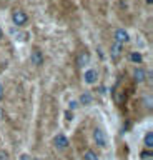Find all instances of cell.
Here are the masks:
<instances>
[{
	"instance_id": "obj_1",
	"label": "cell",
	"mask_w": 153,
	"mask_h": 160,
	"mask_svg": "<svg viewBox=\"0 0 153 160\" xmlns=\"http://www.w3.org/2000/svg\"><path fill=\"white\" fill-rule=\"evenodd\" d=\"M93 142H95V145H98L100 148H105L108 145L107 133L103 132L102 128H95V130H93Z\"/></svg>"
},
{
	"instance_id": "obj_2",
	"label": "cell",
	"mask_w": 153,
	"mask_h": 160,
	"mask_svg": "<svg viewBox=\"0 0 153 160\" xmlns=\"http://www.w3.org/2000/svg\"><path fill=\"white\" fill-rule=\"evenodd\" d=\"M12 20H13V25H17V27H23V25L28 22V17H27V13L23 12V10L17 8V10H13V12H12Z\"/></svg>"
},
{
	"instance_id": "obj_3",
	"label": "cell",
	"mask_w": 153,
	"mask_h": 160,
	"mask_svg": "<svg viewBox=\"0 0 153 160\" xmlns=\"http://www.w3.org/2000/svg\"><path fill=\"white\" fill-rule=\"evenodd\" d=\"M53 145H55L57 150H65V148L68 147V138H67V135L57 133L55 137H53Z\"/></svg>"
},
{
	"instance_id": "obj_4",
	"label": "cell",
	"mask_w": 153,
	"mask_h": 160,
	"mask_svg": "<svg viewBox=\"0 0 153 160\" xmlns=\"http://www.w3.org/2000/svg\"><path fill=\"white\" fill-rule=\"evenodd\" d=\"M113 38H115V42L117 43H127V42H130V35H128V32L125 28H117L115 30V35H113Z\"/></svg>"
},
{
	"instance_id": "obj_5",
	"label": "cell",
	"mask_w": 153,
	"mask_h": 160,
	"mask_svg": "<svg viewBox=\"0 0 153 160\" xmlns=\"http://www.w3.org/2000/svg\"><path fill=\"white\" fill-rule=\"evenodd\" d=\"M30 62L35 65V67H40V65L43 63V53H42V50L40 48H33L32 50V53H30Z\"/></svg>"
},
{
	"instance_id": "obj_6",
	"label": "cell",
	"mask_w": 153,
	"mask_h": 160,
	"mask_svg": "<svg viewBox=\"0 0 153 160\" xmlns=\"http://www.w3.org/2000/svg\"><path fill=\"white\" fill-rule=\"evenodd\" d=\"M90 63V53L88 52H80L77 57V65L78 67H87Z\"/></svg>"
},
{
	"instance_id": "obj_7",
	"label": "cell",
	"mask_w": 153,
	"mask_h": 160,
	"mask_svg": "<svg viewBox=\"0 0 153 160\" xmlns=\"http://www.w3.org/2000/svg\"><path fill=\"white\" fill-rule=\"evenodd\" d=\"M83 78H85V82H87V83H95V82H97V78H98L97 70H93V68L87 70L85 75H83Z\"/></svg>"
},
{
	"instance_id": "obj_8",
	"label": "cell",
	"mask_w": 153,
	"mask_h": 160,
	"mask_svg": "<svg viewBox=\"0 0 153 160\" xmlns=\"http://www.w3.org/2000/svg\"><path fill=\"white\" fill-rule=\"evenodd\" d=\"M93 102V95L90 92H82L80 93V98H78V103L80 105H90Z\"/></svg>"
},
{
	"instance_id": "obj_9",
	"label": "cell",
	"mask_w": 153,
	"mask_h": 160,
	"mask_svg": "<svg viewBox=\"0 0 153 160\" xmlns=\"http://www.w3.org/2000/svg\"><path fill=\"white\" fill-rule=\"evenodd\" d=\"M133 78H135L136 82H143V80L146 78V72L143 68H135L133 70Z\"/></svg>"
},
{
	"instance_id": "obj_10",
	"label": "cell",
	"mask_w": 153,
	"mask_h": 160,
	"mask_svg": "<svg viewBox=\"0 0 153 160\" xmlns=\"http://www.w3.org/2000/svg\"><path fill=\"white\" fill-rule=\"evenodd\" d=\"M122 52H123V45H120V43H113L112 45V57L113 58H118L122 55Z\"/></svg>"
},
{
	"instance_id": "obj_11",
	"label": "cell",
	"mask_w": 153,
	"mask_h": 160,
	"mask_svg": "<svg viewBox=\"0 0 153 160\" xmlns=\"http://www.w3.org/2000/svg\"><path fill=\"white\" fill-rule=\"evenodd\" d=\"M143 142H145V147L146 148H151L153 147V132L150 130V132H146L145 138H143Z\"/></svg>"
},
{
	"instance_id": "obj_12",
	"label": "cell",
	"mask_w": 153,
	"mask_h": 160,
	"mask_svg": "<svg viewBox=\"0 0 153 160\" xmlns=\"http://www.w3.org/2000/svg\"><path fill=\"white\" fill-rule=\"evenodd\" d=\"M83 158L85 160H98V155L93 152V150H87L85 155H83Z\"/></svg>"
},
{
	"instance_id": "obj_13",
	"label": "cell",
	"mask_w": 153,
	"mask_h": 160,
	"mask_svg": "<svg viewBox=\"0 0 153 160\" xmlns=\"http://www.w3.org/2000/svg\"><path fill=\"white\" fill-rule=\"evenodd\" d=\"M130 60H131V62H135V63H141L143 57H141L138 52H131V53H130Z\"/></svg>"
},
{
	"instance_id": "obj_14",
	"label": "cell",
	"mask_w": 153,
	"mask_h": 160,
	"mask_svg": "<svg viewBox=\"0 0 153 160\" xmlns=\"http://www.w3.org/2000/svg\"><path fill=\"white\" fill-rule=\"evenodd\" d=\"M143 103H145V107L151 108V95H145L143 97Z\"/></svg>"
},
{
	"instance_id": "obj_15",
	"label": "cell",
	"mask_w": 153,
	"mask_h": 160,
	"mask_svg": "<svg viewBox=\"0 0 153 160\" xmlns=\"http://www.w3.org/2000/svg\"><path fill=\"white\" fill-rule=\"evenodd\" d=\"M140 157H141L143 160H150V158H151V152H150V150H148V152H146V150H143V152L140 153Z\"/></svg>"
},
{
	"instance_id": "obj_16",
	"label": "cell",
	"mask_w": 153,
	"mask_h": 160,
	"mask_svg": "<svg viewBox=\"0 0 153 160\" xmlns=\"http://www.w3.org/2000/svg\"><path fill=\"white\" fill-rule=\"evenodd\" d=\"M0 160H8V152L7 150H0Z\"/></svg>"
},
{
	"instance_id": "obj_17",
	"label": "cell",
	"mask_w": 153,
	"mask_h": 160,
	"mask_svg": "<svg viewBox=\"0 0 153 160\" xmlns=\"http://www.w3.org/2000/svg\"><path fill=\"white\" fill-rule=\"evenodd\" d=\"M78 107V102H77V100H72V102H70V110H75Z\"/></svg>"
},
{
	"instance_id": "obj_18",
	"label": "cell",
	"mask_w": 153,
	"mask_h": 160,
	"mask_svg": "<svg viewBox=\"0 0 153 160\" xmlns=\"http://www.w3.org/2000/svg\"><path fill=\"white\" fill-rule=\"evenodd\" d=\"M20 160H32V157H30L28 153H23L22 157H20Z\"/></svg>"
},
{
	"instance_id": "obj_19",
	"label": "cell",
	"mask_w": 153,
	"mask_h": 160,
	"mask_svg": "<svg viewBox=\"0 0 153 160\" xmlns=\"http://www.w3.org/2000/svg\"><path fill=\"white\" fill-rule=\"evenodd\" d=\"M65 118H67V120H72V112H70V110H68V112H65Z\"/></svg>"
},
{
	"instance_id": "obj_20",
	"label": "cell",
	"mask_w": 153,
	"mask_h": 160,
	"mask_svg": "<svg viewBox=\"0 0 153 160\" xmlns=\"http://www.w3.org/2000/svg\"><path fill=\"white\" fill-rule=\"evenodd\" d=\"M3 97V87H2V83H0V98Z\"/></svg>"
},
{
	"instance_id": "obj_21",
	"label": "cell",
	"mask_w": 153,
	"mask_h": 160,
	"mask_svg": "<svg viewBox=\"0 0 153 160\" xmlns=\"http://www.w3.org/2000/svg\"><path fill=\"white\" fill-rule=\"evenodd\" d=\"M2 35H3V32H2V28H0V38H2Z\"/></svg>"
}]
</instances>
